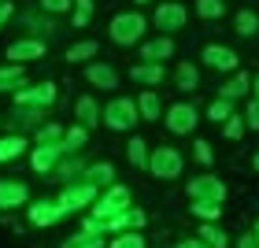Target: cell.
I'll return each mask as SVG.
<instances>
[{
  "label": "cell",
  "mask_w": 259,
  "mask_h": 248,
  "mask_svg": "<svg viewBox=\"0 0 259 248\" xmlns=\"http://www.w3.org/2000/svg\"><path fill=\"white\" fill-rule=\"evenodd\" d=\"M130 163H134V167H148V156H145V141H141V137H134V141H130Z\"/></svg>",
  "instance_id": "4316f807"
},
{
  "label": "cell",
  "mask_w": 259,
  "mask_h": 248,
  "mask_svg": "<svg viewBox=\"0 0 259 248\" xmlns=\"http://www.w3.org/2000/svg\"><path fill=\"white\" fill-rule=\"evenodd\" d=\"M200 233H204V244H207V248H226V233H222V230L200 226Z\"/></svg>",
  "instance_id": "f1b7e54d"
},
{
  "label": "cell",
  "mask_w": 259,
  "mask_h": 248,
  "mask_svg": "<svg viewBox=\"0 0 259 248\" xmlns=\"http://www.w3.org/2000/svg\"><path fill=\"white\" fill-rule=\"evenodd\" d=\"M137 108L145 111V119H152V122H159V108H163V104H159V97H156V93H145V97H141V104H137Z\"/></svg>",
  "instance_id": "603a6c76"
},
{
  "label": "cell",
  "mask_w": 259,
  "mask_h": 248,
  "mask_svg": "<svg viewBox=\"0 0 259 248\" xmlns=\"http://www.w3.org/2000/svg\"><path fill=\"white\" fill-rule=\"evenodd\" d=\"M196 11H200L204 19H222L226 4H222V0H196Z\"/></svg>",
  "instance_id": "484cf974"
},
{
  "label": "cell",
  "mask_w": 259,
  "mask_h": 248,
  "mask_svg": "<svg viewBox=\"0 0 259 248\" xmlns=\"http://www.w3.org/2000/svg\"><path fill=\"white\" fill-rule=\"evenodd\" d=\"M56 100V86H37V89H22L15 104L19 108H30V104H52Z\"/></svg>",
  "instance_id": "8fae6325"
},
{
  "label": "cell",
  "mask_w": 259,
  "mask_h": 248,
  "mask_svg": "<svg viewBox=\"0 0 259 248\" xmlns=\"http://www.w3.org/2000/svg\"><path fill=\"white\" fill-rule=\"evenodd\" d=\"M22 148H26V141H22V137H4V141H0V163L22 156Z\"/></svg>",
  "instance_id": "44dd1931"
},
{
  "label": "cell",
  "mask_w": 259,
  "mask_h": 248,
  "mask_svg": "<svg viewBox=\"0 0 259 248\" xmlns=\"http://www.w3.org/2000/svg\"><path fill=\"white\" fill-rule=\"evenodd\" d=\"M41 8H45V11H67L70 0H41Z\"/></svg>",
  "instance_id": "8d00e7d4"
},
{
  "label": "cell",
  "mask_w": 259,
  "mask_h": 248,
  "mask_svg": "<svg viewBox=\"0 0 259 248\" xmlns=\"http://www.w3.org/2000/svg\"><path fill=\"white\" fill-rule=\"evenodd\" d=\"M252 89H255V108H259V78H255V86H252Z\"/></svg>",
  "instance_id": "ee69618b"
},
{
  "label": "cell",
  "mask_w": 259,
  "mask_h": 248,
  "mask_svg": "<svg viewBox=\"0 0 259 248\" xmlns=\"http://www.w3.org/2000/svg\"><path fill=\"white\" fill-rule=\"evenodd\" d=\"M63 248H100V233H81V237L67 241Z\"/></svg>",
  "instance_id": "4dcf8cb0"
},
{
  "label": "cell",
  "mask_w": 259,
  "mask_h": 248,
  "mask_svg": "<svg viewBox=\"0 0 259 248\" xmlns=\"http://www.w3.org/2000/svg\"><path fill=\"white\" fill-rule=\"evenodd\" d=\"M226 137H241V119H237V115L226 119Z\"/></svg>",
  "instance_id": "f35d334b"
},
{
  "label": "cell",
  "mask_w": 259,
  "mask_h": 248,
  "mask_svg": "<svg viewBox=\"0 0 259 248\" xmlns=\"http://www.w3.org/2000/svg\"><path fill=\"white\" fill-rule=\"evenodd\" d=\"M156 22H159V30H178V26H185V8L182 4H159L156 8Z\"/></svg>",
  "instance_id": "ba28073f"
},
{
  "label": "cell",
  "mask_w": 259,
  "mask_h": 248,
  "mask_svg": "<svg viewBox=\"0 0 259 248\" xmlns=\"http://www.w3.org/2000/svg\"><path fill=\"white\" fill-rule=\"evenodd\" d=\"M196 159L200 163H211V145H207V141H196Z\"/></svg>",
  "instance_id": "74e56055"
},
{
  "label": "cell",
  "mask_w": 259,
  "mask_h": 248,
  "mask_svg": "<svg viewBox=\"0 0 259 248\" xmlns=\"http://www.w3.org/2000/svg\"><path fill=\"white\" fill-rule=\"evenodd\" d=\"M255 30H259V19L252 15V11H241V15H237V33H244V37H252Z\"/></svg>",
  "instance_id": "83f0119b"
},
{
  "label": "cell",
  "mask_w": 259,
  "mask_h": 248,
  "mask_svg": "<svg viewBox=\"0 0 259 248\" xmlns=\"http://www.w3.org/2000/svg\"><path fill=\"white\" fill-rule=\"evenodd\" d=\"M89 15H93V0H78V11H74V26H89Z\"/></svg>",
  "instance_id": "d6a6232c"
},
{
  "label": "cell",
  "mask_w": 259,
  "mask_h": 248,
  "mask_svg": "<svg viewBox=\"0 0 259 248\" xmlns=\"http://www.w3.org/2000/svg\"><path fill=\"white\" fill-rule=\"evenodd\" d=\"M78 115H81V122H85V126L100 122V108H97V100H93V97H81V100H78Z\"/></svg>",
  "instance_id": "ffe728a7"
},
{
  "label": "cell",
  "mask_w": 259,
  "mask_h": 248,
  "mask_svg": "<svg viewBox=\"0 0 259 248\" xmlns=\"http://www.w3.org/2000/svg\"><path fill=\"white\" fill-rule=\"evenodd\" d=\"M237 248H259V244H255V237H252V233H244V237L237 241Z\"/></svg>",
  "instance_id": "b9f144b4"
},
{
  "label": "cell",
  "mask_w": 259,
  "mask_h": 248,
  "mask_svg": "<svg viewBox=\"0 0 259 248\" xmlns=\"http://www.w3.org/2000/svg\"><path fill=\"white\" fill-rule=\"evenodd\" d=\"M174 81H178V89H196V81H200V74H196V67L193 63H182L178 70H174Z\"/></svg>",
  "instance_id": "ac0fdd59"
},
{
  "label": "cell",
  "mask_w": 259,
  "mask_h": 248,
  "mask_svg": "<svg viewBox=\"0 0 259 248\" xmlns=\"http://www.w3.org/2000/svg\"><path fill=\"white\" fill-rule=\"evenodd\" d=\"M204 63L219 67V70H233V67H237V56H233L226 45H207V49H204Z\"/></svg>",
  "instance_id": "9c48e42d"
},
{
  "label": "cell",
  "mask_w": 259,
  "mask_h": 248,
  "mask_svg": "<svg viewBox=\"0 0 259 248\" xmlns=\"http://www.w3.org/2000/svg\"><path fill=\"white\" fill-rule=\"evenodd\" d=\"M230 115H233V111H230V100H215V104H211V115H207V119H211V122H226Z\"/></svg>",
  "instance_id": "f546056e"
},
{
  "label": "cell",
  "mask_w": 259,
  "mask_h": 248,
  "mask_svg": "<svg viewBox=\"0 0 259 248\" xmlns=\"http://www.w3.org/2000/svg\"><path fill=\"white\" fill-rule=\"evenodd\" d=\"M26 204V185L22 182H0V208Z\"/></svg>",
  "instance_id": "4fadbf2b"
},
{
  "label": "cell",
  "mask_w": 259,
  "mask_h": 248,
  "mask_svg": "<svg viewBox=\"0 0 259 248\" xmlns=\"http://www.w3.org/2000/svg\"><path fill=\"white\" fill-rule=\"evenodd\" d=\"M178 248H207V244H204V241H182Z\"/></svg>",
  "instance_id": "7bdbcfd3"
},
{
  "label": "cell",
  "mask_w": 259,
  "mask_h": 248,
  "mask_svg": "<svg viewBox=\"0 0 259 248\" xmlns=\"http://www.w3.org/2000/svg\"><path fill=\"white\" fill-rule=\"evenodd\" d=\"M60 215H63L60 204H33L30 208V222H33V226H52Z\"/></svg>",
  "instance_id": "5bb4252c"
},
{
  "label": "cell",
  "mask_w": 259,
  "mask_h": 248,
  "mask_svg": "<svg viewBox=\"0 0 259 248\" xmlns=\"http://www.w3.org/2000/svg\"><path fill=\"white\" fill-rule=\"evenodd\" d=\"M189 196H193V200H219V204H222V196H226V185H222L215 174H200V178L189 182Z\"/></svg>",
  "instance_id": "277c9868"
},
{
  "label": "cell",
  "mask_w": 259,
  "mask_h": 248,
  "mask_svg": "<svg viewBox=\"0 0 259 248\" xmlns=\"http://www.w3.org/2000/svg\"><path fill=\"white\" fill-rule=\"evenodd\" d=\"M97 49H100L97 41H81V45H74V49L67 52V60H70V63H85V60H89V56L97 52Z\"/></svg>",
  "instance_id": "7402d4cb"
},
{
  "label": "cell",
  "mask_w": 259,
  "mask_h": 248,
  "mask_svg": "<svg viewBox=\"0 0 259 248\" xmlns=\"http://www.w3.org/2000/svg\"><path fill=\"white\" fill-rule=\"evenodd\" d=\"M8 56L15 63H22V60H37V56H45V41H33V37H26V41H15L8 49Z\"/></svg>",
  "instance_id": "30bf717a"
},
{
  "label": "cell",
  "mask_w": 259,
  "mask_h": 248,
  "mask_svg": "<svg viewBox=\"0 0 259 248\" xmlns=\"http://www.w3.org/2000/svg\"><path fill=\"white\" fill-rule=\"evenodd\" d=\"M255 171H259V156H255Z\"/></svg>",
  "instance_id": "bcb514c9"
},
{
  "label": "cell",
  "mask_w": 259,
  "mask_h": 248,
  "mask_svg": "<svg viewBox=\"0 0 259 248\" xmlns=\"http://www.w3.org/2000/svg\"><path fill=\"white\" fill-rule=\"evenodd\" d=\"M111 174H115V171H111V163H100V167H93V178H97V182H104V185L111 182Z\"/></svg>",
  "instance_id": "d590c367"
},
{
  "label": "cell",
  "mask_w": 259,
  "mask_h": 248,
  "mask_svg": "<svg viewBox=\"0 0 259 248\" xmlns=\"http://www.w3.org/2000/svg\"><path fill=\"white\" fill-rule=\"evenodd\" d=\"M174 52V45H170V37H159V41H148L145 49H141V56H145L148 63H163L167 56Z\"/></svg>",
  "instance_id": "9a60e30c"
},
{
  "label": "cell",
  "mask_w": 259,
  "mask_h": 248,
  "mask_svg": "<svg viewBox=\"0 0 259 248\" xmlns=\"http://www.w3.org/2000/svg\"><path fill=\"white\" fill-rule=\"evenodd\" d=\"M137 4H148V0H137Z\"/></svg>",
  "instance_id": "7dc6e473"
},
{
  "label": "cell",
  "mask_w": 259,
  "mask_h": 248,
  "mask_svg": "<svg viewBox=\"0 0 259 248\" xmlns=\"http://www.w3.org/2000/svg\"><path fill=\"white\" fill-rule=\"evenodd\" d=\"M111 248H145V237H141V233H122Z\"/></svg>",
  "instance_id": "836d02e7"
},
{
  "label": "cell",
  "mask_w": 259,
  "mask_h": 248,
  "mask_svg": "<svg viewBox=\"0 0 259 248\" xmlns=\"http://www.w3.org/2000/svg\"><path fill=\"white\" fill-rule=\"evenodd\" d=\"M126 208H130V189L115 185L111 193L97 204V219H111V215H119V211H126Z\"/></svg>",
  "instance_id": "5b68a950"
},
{
  "label": "cell",
  "mask_w": 259,
  "mask_h": 248,
  "mask_svg": "<svg viewBox=\"0 0 259 248\" xmlns=\"http://www.w3.org/2000/svg\"><path fill=\"white\" fill-rule=\"evenodd\" d=\"M193 211H196L200 219H207V222H211V219H219V215H222V204H219V200H196Z\"/></svg>",
  "instance_id": "cb8c5ba5"
},
{
  "label": "cell",
  "mask_w": 259,
  "mask_h": 248,
  "mask_svg": "<svg viewBox=\"0 0 259 248\" xmlns=\"http://www.w3.org/2000/svg\"><path fill=\"white\" fill-rule=\"evenodd\" d=\"M167 126H170V134H189V130L196 126V108H193V104H178V108H170Z\"/></svg>",
  "instance_id": "8992f818"
},
{
  "label": "cell",
  "mask_w": 259,
  "mask_h": 248,
  "mask_svg": "<svg viewBox=\"0 0 259 248\" xmlns=\"http://www.w3.org/2000/svg\"><path fill=\"white\" fill-rule=\"evenodd\" d=\"M141 33H145V19L137 15H119L111 22V41L115 45H134V41H141Z\"/></svg>",
  "instance_id": "6da1fadb"
},
{
  "label": "cell",
  "mask_w": 259,
  "mask_h": 248,
  "mask_svg": "<svg viewBox=\"0 0 259 248\" xmlns=\"http://www.w3.org/2000/svg\"><path fill=\"white\" fill-rule=\"evenodd\" d=\"M60 145H37V152H33V171H41V174H49L52 167H56V156H60Z\"/></svg>",
  "instance_id": "7c38bea8"
},
{
  "label": "cell",
  "mask_w": 259,
  "mask_h": 248,
  "mask_svg": "<svg viewBox=\"0 0 259 248\" xmlns=\"http://www.w3.org/2000/svg\"><path fill=\"white\" fill-rule=\"evenodd\" d=\"M248 126H252V130H259V108H255V104L248 108Z\"/></svg>",
  "instance_id": "60d3db41"
},
{
  "label": "cell",
  "mask_w": 259,
  "mask_h": 248,
  "mask_svg": "<svg viewBox=\"0 0 259 248\" xmlns=\"http://www.w3.org/2000/svg\"><path fill=\"white\" fill-rule=\"evenodd\" d=\"M85 74H89V81H97L100 89H115V86H119V78H115V70L108 63H93Z\"/></svg>",
  "instance_id": "2e32d148"
},
{
  "label": "cell",
  "mask_w": 259,
  "mask_h": 248,
  "mask_svg": "<svg viewBox=\"0 0 259 248\" xmlns=\"http://www.w3.org/2000/svg\"><path fill=\"white\" fill-rule=\"evenodd\" d=\"M81 145H85V126H74V130H70V134L63 137V145H60V148H81Z\"/></svg>",
  "instance_id": "1f68e13d"
},
{
  "label": "cell",
  "mask_w": 259,
  "mask_h": 248,
  "mask_svg": "<svg viewBox=\"0 0 259 248\" xmlns=\"http://www.w3.org/2000/svg\"><path fill=\"white\" fill-rule=\"evenodd\" d=\"M104 122L111 130H130L137 122V104L134 100H111L108 111H104Z\"/></svg>",
  "instance_id": "3957f363"
},
{
  "label": "cell",
  "mask_w": 259,
  "mask_h": 248,
  "mask_svg": "<svg viewBox=\"0 0 259 248\" xmlns=\"http://www.w3.org/2000/svg\"><path fill=\"white\" fill-rule=\"evenodd\" d=\"M93 196H97V185H93V182H81V185L67 189V193L60 196V211H74V208H81V204H89Z\"/></svg>",
  "instance_id": "52a82bcc"
},
{
  "label": "cell",
  "mask_w": 259,
  "mask_h": 248,
  "mask_svg": "<svg viewBox=\"0 0 259 248\" xmlns=\"http://www.w3.org/2000/svg\"><path fill=\"white\" fill-rule=\"evenodd\" d=\"M252 237H255V244H259V222H255V233H252Z\"/></svg>",
  "instance_id": "f6af8a7d"
},
{
  "label": "cell",
  "mask_w": 259,
  "mask_h": 248,
  "mask_svg": "<svg viewBox=\"0 0 259 248\" xmlns=\"http://www.w3.org/2000/svg\"><path fill=\"white\" fill-rule=\"evenodd\" d=\"M130 78L134 81H145V86H156V81H163V67L159 63H141L130 70Z\"/></svg>",
  "instance_id": "e0dca14e"
},
{
  "label": "cell",
  "mask_w": 259,
  "mask_h": 248,
  "mask_svg": "<svg viewBox=\"0 0 259 248\" xmlns=\"http://www.w3.org/2000/svg\"><path fill=\"white\" fill-rule=\"evenodd\" d=\"M26 81V74H22V67H0V93L4 89H15Z\"/></svg>",
  "instance_id": "d6986e66"
},
{
  "label": "cell",
  "mask_w": 259,
  "mask_h": 248,
  "mask_svg": "<svg viewBox=\"0 0 259 248\" xmlns=\"http://www.w3.org/2000/svg\"><path fill=\"white\" fill-rule=\"evenodd\" d=\"M8 19H11V4H8V0H0V26H4Z\"/></svg>",
  "instance_id": "ab89813d"
},
{
  "label": "cell",
  "mask_w": 259,
  "mask_h": 248,
  "mask_svg": "<svg viewBox=\"0 0 259 248\" xmlns=\"http://www.w3.org/2000/svg\"><path fill=\"white\" fill-rule=\"evenodd\" d=\"M60 137H63V130H60V126H45V130H41V145H56Z\"/></svg>",
  "instance_id": "e575fe53"
},
{
  "label": "cell",
  "mask_w": 259,
  "mask_h": 248,
  "mask_svg": "<svg viewBox=\"0 0 259 248\" xmlns=\"http://www.w3.org/2000/svg\"><path fill=\"white\" fill-rule=\"evenodd\" d=\"M148 167H152V174H159V178H178V174H182V152H174V148L163 145V148L152 152Z\"/></svg>",
  "instance_id": "7a4b0ae2"
},
{
  "label": "cell",
  "mask_w": 259,
  "mask_h": 248,
  "mask_svg": "<svg viewBox=\"0 0 259 248\" xmlns=\"http://www.w3.org/2000/svg\"><path fill=\"white\" fill-rule=\"evenodd\" d=\"M241 93H248V74H237L230 86H222V100H233V97H241Z\"/></svg>",
  "instance_id": "d4e9b609"
}]
</instances>
